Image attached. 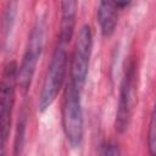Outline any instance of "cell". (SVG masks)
I'll use <instances>...</instances> for the list:
<instances>
[{
  "label": "cell",
  "mask_w": 156,
  "mask_h": 156,
  "mask_svg": "<svg viewBox=\"0 0 156 156\" xmlns=\"http://www.w3.org/2000/svg\"><path fill=\"white\" fill-rule=\"evenodd\" d=\"M62 126L72 147H78L83 140L84 119L80 104V91L72 84L66 88L62 102Z\"/></svg>",
  "instance_id": "cell-1"
},
{
  "label": "cell",
  "mask_w": 156,
  "mask_h": 156,
  "mask_svg": "<svg viewBox=\"0 0 156 156\" xmlns=\"http://www.w3.org/2000/svg\"><path fill=\"white\" fill-rule=\"evenodd\" d=\"M67 69V52L62 45L57 46L51 56L39 96V110L44 112L57 98L65 82Z\"/></svg>",
  "instance_id": "cell-2"
},
{
  "label": "cell",
  "mask_w": 156,
  "mask_h": 156,
  "mask_svg": "<svg viewBox=\"0 0 156 156\" xmlns=\"http://www.w3.org/2000/svg\"><path fill=\"white\" fill-rule=\"evenodd\" d=\"M136 83L138 74L136 67L133 61H130L124 69V74L121 83L118 106L116 112L115 128L118 133H124L130 123L135 101H136Z\"/></svg>",
  "instance_id": "cell-3"
},
{
  "label": "cell",
  "mask_w": 156,
  "mask_h": 156,
  "mask_svg": "<svg viewBox=\"0 0 156 156\" xmlns=\"http://www.w3.org/2000/svg\"><path fill=\"white\" fill-rule=\"evenodd\" d=\"M17 65L10 61L4 66L0 78V134L6 141L11 129L12 110L16 100Z\"/></svg>",
  "instance_id": "cell-4"
},
{
  "label": "cell",
  "mask_w": 156,
  "mask_h": 156,
  "mask_svg": "<svg viewBox=\"0 0 156 156\" xmlns=\"http://www.w3.org/2000/svg\"><path fill=\"white\" fill-rule=\"evenodd\" d=\"M93 37L88 24L80 27L71 61V84L79 91L84 88L91 55Z\"/></svg>",
  "instance_id": "cell-5"
},
{
  "label": "cell",
  "mask_w": 156,
  "mask_h": 156,
  "mask_svg": "<svg viewBox=\"0 0 156 156\" xmlns=\"http://www.w3.org/2000/svg\"><path fill=\"white\" fill-rule=\"evenodd\" d=\"M41 48H43V28L40 24H38L34 27V29L29 35L28 45L23 55L21 66L17 67V85L20 87L23 94H26L30 88L37 62L41 54Z\"/></svg>",
  "instance_id": "cell-6"
},
{
  "label": "cell",
  "mask_w": 156,
  "mask_h": 156,
  "mask_svg": "<svg viewBox=\"0 0 156 156\" xmlns=\"http://www.w3.org/2000/svg\"><path fill=\"white\" fill-rule=\"evenodd\" d=\"M78 0H61V22H60V41L66 44L72 39Z\"/></svg>",
  "instance_id": "cell-7"
},
{
  "label": "cell",
  "mask_w": 156,
  "mask_h": 156,
  "mask_svg": "<svg viewBox=\"0 0 156 156\" xmlns=\"http://www.w3.org/2000/svg\"><path fill=\"white\" fill-rule=\"evenodd\" d=\"M117 7L116 0H100L98 17L100 30L104 37H110L115 32L117 24Z\"/></svg>",
  "instance_id": "cell-8"
},
{
  "label": "cell",
  "mask_w": 156,
  "mask_h": 156,
  "mask_svg": "<svg viewBox=\"0 0 156 156\" xmlns=\"http://www.w3.org/2000/svg\"><path fill=\"white\" fill-rule=\"evenodd\" d=\"M147 144H149V151L151 155L156 154V119H155V112L151 115L149 130H147Z\"/></svg>",
  "instance_id": "cell-9"
},
{
  "label": "cell",
  "mask_w": 156,
  "mask_h": 156,
  "mask_svg": "<svg viewBox=\"0 0 156 156\" xmlns=\"http://www.w3.org/2000/svg\"><path fill=\"white\" fill-rule=\"evenodd\" d=\"M100 154L101 155H113L115 156V155H119L121 151H119L117 145H115V144H106V145L102 146Z\"/></svg>",
  "instance_id": "cell-10"
},
{
  "label": "cell",
  "mask_w": 156,
  "mask_h": 156,
  "mask_svg": "<svg viewBox=\"0 0 156 156\" xmlns=\"http://www.w3.org/2000/svg\"><path fill=\"white\" fill-rule=\"evenodd\" d=\"M130 1H132V0H116L118 7H126L127 5H129Z\"/></svg>",
  "instance_id": "cell-11"
},
{
  "label": "cell",
  "mask_w": 156,
  "mask_h": 156,
  "mask_svg": "<svg viewBox=\"0 0 156 156\" xmlns=\"http://www.w3.org/2000/svg\"><path fill=\"white\" fill-rule=\"evenodd\" d=\"M4 143H5V140L2 139V136H1V134H0V154L4 152V150H2V147H4Z\"/></svg>",
  "instance_id": "cell-12"
}]
</instances>
